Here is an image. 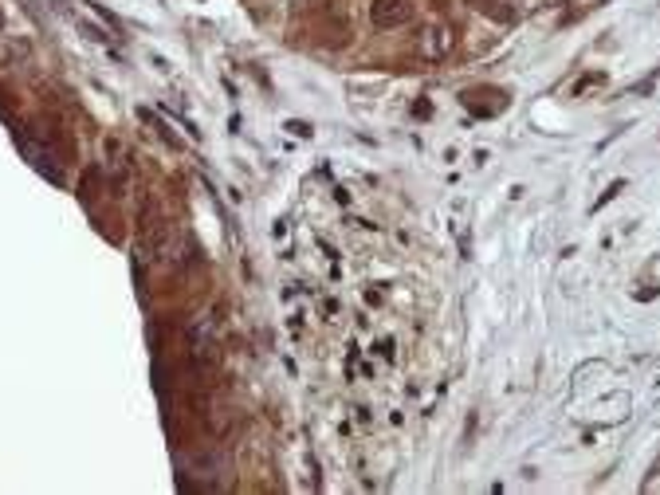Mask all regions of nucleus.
Returning a JSON list of instances; mask_svg holds the SVG:
<instances>
[{
	"mask_svg": "<svg viewBox=\"0 0 660 495\" xmlns=\"http://www.w3.org/2000/svg\"><path fill=\"white\" fill-rule=\"evenodd\" d=\"M621 189H625V181H613V185L605 189V193H601V201H598V205H593V208H601V205H610V201H613V196L621 193Z\"/></svg>",
	"mask_w": 660,
	"mask_h": 495,
	"instance_id": "7ed1b4c3",
	"label": "nucleus"
},
{
	"mask_svg": "<svg viewBox=\"0 0 660 495\" xmlns=\"http://www.w3.org/2000/svg\"><path fill=\"white\" fill-rule=\"evenodd\" d=\"M0 24H4V16H0Z\"/></svg>",
	"mask_w": 660,
	"mask_h": 495,
	"instance_id": "20e7f679",
	"label": "nucleus"
},
{
	"mask_svg": "<svg viewBox=\"0 0 660 495\" xmlns=\"http://www.w3.org/2000/svg\"><path fill=\"white\" fill-rule=\"evenodd\" d=\"M370 16L378 28H401L413 20V0H373Z\"/></svg>",
	"mask_w": 660,
	"mask_h": 495,
	"instance_id": "f257e3e1",
	"label": "nucleus"
},
{
	"mask_svg": "<svg viewBox=\"0 0 660 495\" xmlns=\"http://www.w3.org/2000/svg\"><path fill=\"white\" fill-rule=\"evenodd\" d=\"M449 48H452V32L449 28H432V32H424V40H421V52L429 55V60H440Z\"/></svg>",
	"mask_w": 660,
	"mask_h": 495,
	"instance_id": "f03ea898",
	"label": "nucleus"
}]
</instances>
